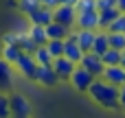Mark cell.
<instances>
[{
  "mask_svg": "<svg viewBox=\"0 0 125 118\" xmlns=\"http://www.w3.org/2000/svg\"><path fill=\"white\" fill-rule=\"evenodd\" d=\"M119 92H121V88H116V85H112V83H108L105 79L99 77L90 85L88 96L99 107H103V109H121V105H119Z\"/></svg>",
  "mask_w": 125,
  "mask_h": 118,
  "instance_id": "1",
  "label": "cell"
},
{
  "mask_svg": "<svg viewBox=\"0 0 125 118\" xmlns=\"http://www.w3.org/2000/svg\"><path fill=\"white\" fill-rule=\"evenodd\" d=\"M9 96H11V118H31L33 109H31V103L24 94L9 92Z\"/></svg>",
  "mask_w": 125,
  "mask_h": 118,
  "instance_id": "2",
  "label": "cell"
},
{
  "mask_svg": "<svg viewBox=\"0 0 125 118\" xmlns=\"http://www.w3.org/2000/svg\"><path fill=\"white\" fill-rule=\"evenodd\" d=\"M94 81H97V77H94L92 72H88L86 68H81V66H77L75 72H73V77H70V85H73L77 92H88Z\"/></svg>",
  "mask_w": 125,
  "mask_h": 118,
  "instance_id": "3",
  "label": "cell"
},
{
  "mask_svg": "<svg viewBox=\"0 0 125 118\" xmlns=\"http://www.w3.org/2000/svg\"><path fill=\"white\" fill-rule=\"evenodd\" d=\"M75 20H77L75 4H57L53 9V22H59V24H66V26L75 28Z\"/></svg>",
  "mask_w": 125,
  "mask_h": 118,
  "instance_id": "4",
  "label": "cell"
},
{
  "mask_svg": "<svg viewBox=\"0 0 125 118\" xmlns=\"http://www.w3.org/2000/svg\"><path fill=\"white\" fill-rule=\"evenodd\" d=\"M79 66L81 68H86L88 72H92L97 79L103 74V70H105V64H103V57L101 55H97V53H92V50H88V53H83V57H81V61H79Z\"/></svg>",
  "mask_w": 125,
  "mask_h": 118,
  "instance_id": "5",
  "label": "cell"
},
{
  "mask_svg": "<svg viewBox=\"0 0 125 118\" xmlns=\"http://www.w3.org/2000/svg\"><path fill=\"white\" fill-rule=\"evenodd\" d=\"M35 83L42 88H57L62 83V79L57 77V72L53 70V66H37V74H35Z\"/></svg>",
  "mask_w": 125,
  "mask_h": 118,
  "instance_id": "6",
  "label": "cell"
},
{
  "mask_svg": "<svg viewBox=\"0 0 125 118\" xmlns=\"http://www.w3.org/2000/svg\"><path fill=\"white\" fill-rule=\"evenodd\" d=\"M15 68H18V72H20L22 77H26V79L35 81V74H37V61H35V57H33V55L22 53V57L18 59Z\"/></svg>",
  "mask_w": 125,
  "mask_h": 118,
  "instance_id": "7",
  "label": "cell"
},
{
  "mask_svg": "<svg viewBox=\"0 0 125 118\" xmlns=\"http://www.w3.org/2000/svg\"><path fill=\"white\" fill-rule=\"evenodd\" d=\"M79 64H75L73 59H68V57H57V59H53V70L57 72V77L62 79V81H70V77H73V72H75V68H77Z\"/></svg>",
  "mask_w": 125,
  "mask_h": 118,
  "instance_id": "8",
  "label": "cell"
},
{
  "mask_svg": "<svg viewBox=\"0 0 125 118\" xmlns=\"http://www.w3.org/2000/svg\"><path fill=\"white\" fill-rule=\"evenodd\" d=\"M64 57L73 59L75 64H79V61H81V57H83V48L79 46V42H77L75 33H70V35L64 39Z\"/></svg>",
  "mask_w": 125,
  "mask_h": 118,
  "instance_id": "9",
  "label": "cell"
},
{
  "mask_svg": "<svg viewBox=\"0 0 125 118\" xmlns=\"http://www.w3.org/2000/svg\"><path fill=\"white\" fill-rule=\"evenodd\" d=\"M101 79H105L108 83L116 85V88H123L125 85V68L119 64V66H105Z\"/></svg>",
  "mask_w": 125,
  "mask_h": 118,
  "instance_id": "10",
  "label": "cell"
},
{
  "mask_svg": "<svg viewBox=\"0 0 125 118\" xmlns=\"http://www.w3.org/2000/svg\"><path fill=\"white\" fill-rule=\"evenodd\" d=\"M75 28H90V31H99V11H86V13H77Z\"/></svg>",
  "mask_w": 125,
  "mask_h": 118,
  "instance_id": "11",
  "label": "cell"
},
{
  "mask_svg": "<svg viewBox=\"0 0 125 118\" xmlns=\"http://www.w3.org/2000/svg\"><path fill=\"white\" fill-rule=\"evenodd\" d=\"M13 88V64L0 57V92H11Z\"/></svg>",
  "mask_w": 125,
  "mask_h": 118,
  "instance_id": "12",
  "label": "cell"
},
{
  "mask_svg": "<svg viewBox=\"0 0 125 118\" xmlns=\"http://www.w3.org/2000/svg\"><path fill=\"white\" fill-rule=\"evenodd\" d=\"M73 33H75L79 46L83 48V53L92 50V46H94V37H97V31H90V28H75Z\"/></svg>",
  "mask_w": 125,
  "mask_h": 118,
  "instance_id": "13",
  "label": "cell"
},
{
  "mask_svg": "<svg viewBox=\"0 0 125 118\" xmlns=\"http://www.w3.org/2000/svg\"><path fill=\"white\" fill-rule=\"evenodd\" d=\"M26 20H29V24H42V26H46V24L53 22V9L42 4V7H40L37 11H33Z\"/></svg>",
  "mask_w": 125,
  "mask_h": 118,
  "instance_id": "14",
  "label": "cell"
},
{
  "mask_svg": "<svg viewBox=\"0 0 125 118\" xmlns=\"http://www.w3.org/2000/svg\"><path fill=\"white\" fill-rule=\"evenodd\" d=\"M46 33H48V39H66L73 33V28L66 24H59V22H51V24H46Z\"/></svg>",
  "mask_w": 125,
  "mask_h": 118,
  "instance_id": "15",
  "label": "cell"
},
{
  "mask_svg": "<svg viewBox=\"0 0 125 118\" xmlns=\"http://www.w3.org/2000/svg\"><path fill=\"white\" fill-rule=\"evenodd\" d=\"M26 33L35 39V44H37V46H46V42H48L46 26H42V24H29V31H26Z\"/></svg>",
  "mask_w": 125,
  "mask_h": 118,
  "instance_id": "16",
  "label": "cell"
},
{
  "mask_svg": "<svg viewBox=\"0 0 125 118\" xmlns=\"http://www.w3.org/2000/svg\"><path fill=\"white\" fill-rule=\"evenodd\" d=\"M110 48V33L108 31H97V37H94V46H92V53L97 55H103L105 50Z\"/></svg>",
  "mask_w": 125,
  "mask_h": 118,
  "instance_id": "17",
  "label": "cell"
},
{
  "mask_svg": "<svg viewBox=\"0 0 125 118\" xmlns=\"http://www.w3.org/2000/svg\"><path fill=\"white\" fill-rule=\"evenodd\" d=\"M121 15V11L114 7V9H105V11H99V28L101 31H108V26Z\"/></svg>",
  "mask_w": 125,
  "mask_h": 118,
  "instance_id": "18",
  "label": "cell"
},
{
  "mask_svg": "<svg viewBox=\"0 0 125 118\" xmlns=\"http://www.w3.org/2000/svg\"><path fill=\"white\" fill-rule=\"evenodd\" d=\"M0 57L2 59H7L9 64H18V59L22 57V50H20V46L18 44H4L2 46V53H0Z\"/></svg>",
  "mask_w": 125,
  "mask_h": 118,
  "instance_id": "19",
  "label": "cell"
},
{
  "mask_svg": "<svg viewBox=\"0 0 125 118\" xmlns=\"http://www.w3.org/2000/svg\"><path fill=\"white\" fill-rule=\"evenodd\" d=\"M18 46H20L22 53H29V55H35V50H37V44H35V39L29 33H20L18 35Z\"/></svg>",
  "mask_w": 125,
  "mask_h": 118,
  "instance_id": "20",
  "label": "cell"
},
{
  "mask_svg": "<svg viewBox=\"0 0 125 118\" xmlns=\"http://www.w3.org/2000/svg\"><path fill=\"white\" fill-rule=\"evenodd\" d=\"M101 57H103V64H105V66H119V64H121V59H123V50L108 48Z\"/></svg>",
  "mask_w": 125,
  "mask_h": 118,
  "instance_id": "21",
  "label": "cell"
},
{
  "mask_svg": "<svg viewBox=\"0 0 125 118\" xmlns=\"http://www.w3.org/2000/svg\"><path fill=\"white\" fill-rule=\"evenodd\" d=\"M40 7H42V0H18V11L24 13L26 18H29L33 11H37Z\"/></svg>",
  "mask_w": 125,
  "mask_h": 118,
  "instance_id": "22",
  "label": "cell"
},
{
  "mask_svg": "<svg viewBox=\"0 0 125 118\" xmlns=\"http://www.w3.org/2000/svg\"><path fill=\"white\" fill-rule=\"evenodd\" d=\"M35 61H37V66H53V55L48 53V48L46 46H37V50H35Z\"/></svg>",
  "mask_w": 125,
  "mask_h": 118,
  "instance_id": "23",
  "label": "cell"
},
{
  "mask_svg": "<svg viewBox=\"0 0 125 118\" xmlns=\"http://www.w3.org/2000/svg\"><path fill=\"white\" fill-rule=\"evenodd\" d=\"M0 118H11V96H9V92H0Z\"/></svg>",
  "mask_w": 125,
  "mask_h": 118,
  "instance_id": "24",
  "label": "cell"
},
{
  "mask_svg": "<svg viewBox=\"0 0 125 118\" xmlns=\"http://www.w3.org/2000/svg\"><path fill=\"white\" fill-rule=\"evenodd\" d=\"M46 48L53 55V59H57V57L64 55V39H48L46 42Z\"/></svg>",
  "mask_w": 125,
  "mask_h": 118,
  "instance_id": "25",
  "label": "cell"
},
{
  "mask_svg": "<svg viewBox=\"0 0 125 118\" xmlns=\"http://www.w3.org/2000/svg\"><path fill=\"white\" fill-rule=\"evenodd\" d=\"M110 48L125 50V33H110Z\"/></svg>",
  "mask_w": 125,
  "mask_h": 118,
  "instance_id": "26",
  "label": "cell"
},
{
  "mask_svg": "<svg viewBox=\"0 0 125 118\" xmlns=\"http://www.w3.org/2000/svg\"><path fill=\"white\" fill-rule=\"evenodd\" d=\"M77 13H86V11H97V0H77L75 2Z\"/></svg>",
  "mask_w": 125,
  "mask_h": 118,
  "instance_id": "27",
  "label": "cell"
},
{
  "mask_svg": "<svg viewBox=\"0 0 125 118\" xmlns=\"http://www.w3.org/2000/svg\"><path fill=\"white\" fill-rule=\"evenodd\" d=\"M108 33H125V13H121V15L108 26Z\"/></svg>",
  "mask_w": 125,
  "mask_h": 118,
  "instance_id": "28",
  "label": "cell"
},
{
  "mask_svg": "<svg viewBox=\"0 0 125 118\" xmlns=\"http://www.w3.org/2000/svg\"><path fill=\"white\" fill-rule=\"evenodd\" d=\"M114 7H116V0H97V11H105Z\"/></svg>",
  "mask_w": 125,
  "mask_h": 118,
  "instance_id": "29",
  "label": "cell"
},
{
  "mask_svg": "<svg viewBox=\"0 0 125 118\" xmlns=\"http://www.w3.org/2000/svg\"><path fill=\"white\" fill-rule=\"evenodd\" d=\"M18 35H20V33L11 31V33H7V35L2 37V42H4V44H18Z\"/></svg>",
  "mask_w": 125,
  "mask_h": 118,
  "instance_id": "30",
  "label": "cell"
},
{
  "mask_svg": "<svg viewBox=\"0 0 125 118\" xmlns=\"http://www.w3.org/2000/svg\"><path fill=\"white\" fill-rule=\"evenodd\" d=\"M119 105H121V109L125 112V85L121 88V92H119Z\"/></svg>",
  "mask_w": 125,
  "mask_h": 118,
  "instance_id": "31",
  "label": "cell"
},
{
  "mask_svg": "<svg viewBox=\"0 0 125 118\" xmlns=\"http://www.w3.org/2000/svg\"><path fill=\"white\" fill-rule=\"evenodd\" d=\"M42 4H44V7H51V9H55V7L59 4V0H42Z\"/></svg>",
  "mask_w": 125,
  "mask_h": 118,
  "instance_id": "32",
  "label": "cell"
},
{
  "mask_svg": "<svg viewBox=\"0 0 125 118\" xmlns=\"http://www.w3.org/2000/svg\"><path fill=\"white\" fill-rule=\"evenodd\" d=\"M116 9H119L121 13H125V0H116Z\"/></svg>",
  "mask_w": 125,
  "mask_h": 118,
  "instance_id": "33",
  "label": "cell"
},
{
  "mask_svg": "<svg viewBox=\"0 0 125 118\" xmlns=\"http://www.w3.org/2000/svg\"><path fill=\"white\" fill-rule=\"evenodd\" d=\"M77 0H59V4H75Z\"/></svg>",
  "mask_w": 125,
  "mask_h": 118,
  "instance_id": "34",
  "label": "cell"
},
{
  "mask_svg": "<svg viewBox=\"0 0 125 118\" xmlns=\"http://www.w3.org/2000/svg\"><path fill=\"white\" fill-rule=\"evenodd\" d=\"M121 66L125 68V50H123V59H121Z\"/></svg>",
  "mask_w": 125,
  "mask_h": 118,
  "instance_id": "35",
  "label": "cell"
}]
</instances>
